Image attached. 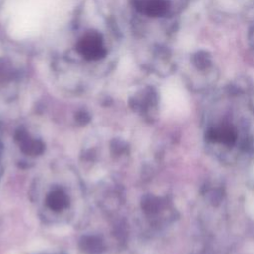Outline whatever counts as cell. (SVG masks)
I'll list each match as a JSON object with an SVG mask.
<instances>
[{
    "label": "cell",
    "instance_id": "cell-1",
    "mask_svg": "<svg viewBox=\"0 0 254 254\" xmlns=\"http://www.w3.org/2000/svg\"><path fill=\"white\" fill-rule=\"evenodd\" d=\"M77 53L87 61H97L105 57L106 50L102 37L95 31L85 33L76 44Z\"/></svg>",
    "mask_w": 254,
    "mask_h": 254
},
{
    "label": "cell",
    "instance_id": "cell-2",
    "mask_svg": "<svg viewBox=\"0 0 254 254\" xmlns=\"http://www.w3.org/2000/svg\"><path fill=\"white\" fill-rule=\"evenodd\" d=\"M136 10L148 17L164 16L169 10L168 0H135Z\"/></svg>",
    "mask_w": 254,
    "mask_h": 254
},
{
    "label": "cell",
    "instance_id": "cell-3",
    "mask_svg": "<svg viewBox=\"0 0 254 254\" xmlns=\"http://www.w3.org/2000/svg\"><path fill=\"white\" fill-rule=\"evenodd\" d=\"M51 245L42 239H37L28 245V251L30 253H43L50 251Z\"/></svg>",
    "mask_w": 254,
    "mask_h": 254
},
{
    "label": "cell",
    "instance_id": "cell-4",
    "mask_svg": "<svg viewBox=\"0 0 254 254\" xmlns=\"http://www.w3.org/2000/svg\"><path fill=\"white\" fill-rule=\"evenodd\" d=\"M12 67L13 66L11 63L7 59H0V76L1 77L11 73Z\"/></svg>",
    "mask_w": 254,
    "mask_h": 254
},
{
    "label": "cell",
    "instance_id": "cell-5",
    "mask_svg": "<svg viewBox=\"0 0 254 254\" xmlns=\"http://www.w3.org/2000/svg\"><path fill=\"white\" fill-rule=\"evenodd\" d=\"M53 231L58 235H64V234H67L70 231V228L68 226H65V225H60V226H56L53 229Z\"/></svg>",
    "mask_w": 254,
    "mask_h": 254
},
{
    "label": "cell",
    "instance_id": "cell-6",
    "mask_svg": "<svg viewBox=\"0 0 254 254\" xmlns=\"http://www.w3.org/2000/svg\"><path fill=\"white\" fill-rule=\"evenodd\" d=\"M196 63L198 64V65H199L200 67L206 66L207 64H208L207 57H206V56H200V54L197 55V57H196Z\"/></svg>",
    "mask_w": 254,
    "mask_h": 254
}]
</instances>
